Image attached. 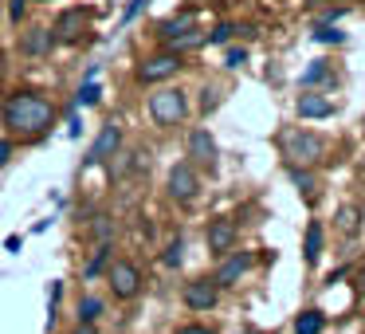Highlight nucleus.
I'll list each match as a JSON object with an SVG mask.
<instances>
[{
    "mask_svg": "<svg viewBox=\"0 0 365 334\" xmlns=\"http://www.w3.org/2000/svg\"><path fill=\"white\" fill-rule=\"evenodd\" d=\"M0 122L20 138H40L56 122V106L43 95H36V91H16V95H9L4 106H0Z\"/></svg>",
    "mask_w": 365,
    "mask_h": 334,
    "instance_id": "obj_1",
    "label": "nucleus"
},
{
    "mask_svg": "<svg viewBox=\"0 0 365 334\" xmlns=\"http://www.w3.org/2000/svg\"><path fill=\"white\" fill-rule=\"evenodd\" d=\"M279 150H283V158H291V166H314L326 158V142L310 130H283Z\"/></svg>",
    "mask_w": 365,
    "mask_h": 334,
    "instance_id": "obj_2",
    "label": "nucleus"
},
{
    "mask_svg": "<svg viewBox=\"0 0 365 334\" xmlns=\"http://www.w3.org/2000/svg\"><path fill=\"white\" fill-rule=\"evenodd\" d=\"M150 114L158 126H177V122L189 114V103H185V91H158V95H150Z\"/></svg>",
    "mask_w": 365,
    "mask_h": 334,
    "instance_id": "obj_3",
    "label": "nucleus"
},
{
    "mask_svg": "<svg viewBox=\"0 0 365 334\" xmlns=\"http://www.w3.org/2000/svg\"><path fill=\"white\" fill-rule=\"evenodd\" d=\"M177 71H181V56H173V51H161V56L142 59V67H138V79H142V83H165V79H173Z\"/></svg>",
    "mask_w": 365,
    "mask_h": 334,
    "instance_id": "obj_4",
    "label": "nucleus"
},
{
    "mask_svg": "<svg viewBox=\"0 0 365 334\" xmlns=\"http://www.w3.org/2000/svg\"><path fill=\"white\" fill-rule=\"evenodd\" d=\"M169 193H173V201H181V205L197 201L200 181H197V169H192L189 161H177V166L169 169Z\"/></svg>",
    "mask_w": 365,
    "mask_h": 334,
    "instance_id": "obj_5",
    "label": "nucleus"
},
{
    "mask_svg": "<svg viewBox=\"0 0 365 334\" xmlns=\"http://www.w3.org/2000/svg\"><path fill=\"white\" fill-rule=\"evenodd\" d=\"M83 28H87V12H83V9H67L63 16L56 20V28H51V40H56V44H79L83 40Z\"/></svg>",
    "mask_w": 365,
    "mask_h": 334,
    "instance_id": "obj_6",
    "label": "nucleus"
},
{
    "mask_svg": "<svg viewBox=\"0 0 365 334\" xmlns=\"http://www.w3.org/2000/svg\"><path fill=\"white\" fill-rule=\"evenodd\" d=\"M138 287H142V275H138L134 263H126V260L110 263V291L118 295V299H134Z\"/></svg>",
    "mask_w": 365,
    "mask_h": 334,
    "instance_id": "obj_7",
    "label": "nucleus"
},
{
    "mask_svg": "<svg viewBox=\"0 0 365 334\" xmlns=\"http://www.w3.org/2000/svg\"><path fill=\"white\" fill-rule=\"evenodd\" d=\"M189 158L197 161L200 169H208V173L216 169V138L208 134L205 126H200V130H192V134H189Z\"/></svg>",
    "mask_w": 365,
    "mask_h": 334,
    "instance_id": "obj_8",
    "label": "nucleus"
},
{
    "mask_svg": "<svg viewBox=\"0 0 365 334\" xmlns=\"http://www.w3.org/2000/svg\"><path fill=\"white\" fill-rule=\"evenodd\" d=\"M118 146H122V130L114 126V122H106L103 134H98V138H95V146H91V153L83 158V166H98V161H106L114 150H118Z\"/></svg>",
    "mask_w": 365,
    "mask_h": 334,
    "instance_id": "obj_9",
    "label": "nucleus"
},
{
    "mask_svg": "<svg viewBox=\"0 0 365 334\" xmlns=\"http://www.w3.org/2000/svg\"><path fill=\"white\" fill-rule=\"evenodd\" d=\"M216 295H220V287L208 283V279H192L189 287H185V307L189 310H212L216 307Z\"/></svg>",
    "mask_w": 365,
    "mask_h": 334,
    "instance_id": "obj_10",
    "label": "nucleus"
},
{
    "mask_svg": "<svg viewBox=\"0 0 365 334\" xmlns=\"http://www.w3.org/2000/svg\"><path fill=\"white\" fill-rule=\"evenodd\" d=\"M236 224L232 221H208V232H205V240H208V252H216V255H224V252H232V244H236Z\"/></svg>",
    "mask_w": 365,
    "mask_h": 334,
    "instance_id": "obj_11",
    "label": "nucleus"
},
{
    "mask_svg": "<svg viewBox=\"0 0 365 334\" xmlns=\"http://www.w3.org/2000/svg\"><path fill=\"white\" fill-rule=\"evenodd\" d=\"M252 263H255V260H252L247 252H236L232 260H224V268L216 271V279H212V283H216V287H232L236 279H244L247 271H252Z\"/></svg>",
    "mask_w": 365,
    "mask_h": 334,
    "instance_id": "obj_12",
    "label": "nucleus"
},
{
    "mask_svg": "<svg viewBox=\"0 0 365 334\" xmlns=\"http://www.w3.org/2000/svg\"><path fill=\"white\" fill-rule=\"evenodd\" d=\"M294 111H299V118H330V114H334V98H326V95H299Z\"/></svg>",
    "mask_w": 365,
    "mask_h": 334,
    "instance_id": "obj_13",
    "label": "nucleus"
},
{
    "mask_svg": "<svg viewBox=\"0 0 365 334\" xmlns=\"http://www.w3.org/2000/svg\"><path fill=\"white\" fill-rule=\"evenodd\" d=\"M51 44H56V40H51L48 28H32V32L24 36V44H20V51H24V56H43Z\"/></svg>",
    "mask_w": 365,
    "mask_h": 334,
    "instance_id": "obj_14",
    "label": "nucleus"
},
{
    "mask_svg": "<svg viewBox=\"0 0 365 334\" xmlns=\"http://www.w3.org/2000/svg\"><path fill=\"white\" fill-rule=\"evenodd\" d=\"M302 255H307V268H314L318 255H322V224H318V221L307 224V244H302Z\"/></svg>",
    "mask_w": 365,
    "mask_h": 334,
    "instance_id": "obj_15",
    "label": "nucleus"
},
{
    "mask_svg": "<svg viewBox=\"0 0 365 334\" xmlns=\"http://www.w3.org/2000/svg\"><path fill=\"white\" fill-rule=\"evenodd\" d=\"M318 83H330L334 87V67L326 59H314V64L302 71V87H318Z\"/></svg>",
    "mask_w": 365,
    "mask_h": 334,
    "instance_id": "obj_16",
    "label": "nucleus"
},
{
    "mask_svg": "<svg viewBox=\"0 0 365 334\" xmlns=\"http://www.w3.org/2000/svg\"><path fill=\"white\" fill-rule=\"evenodd\" d=\"M322 326H326L322 310H302V315L294 318V334H322Z\"/></svg>",
    "mask_w": 365,
    "mask_h": 334,
    "instance_id": "obj_17",
    "label": "nucleus"
},
{
    "mask_svg": "<svg viewBox=\"0 0 365 334\" xmlns=\"http://www.w3.org/2000/svg\"><path fill=\"white\" fill-rule=\"evenodd\" d=\"M110 252H114L110 244H98V248H95V255L87 260V268H83V275H87V279H95L98 271H103L106 263H110Z\"/></svg>",
    "mask_w": 365,
    "mask_h": 334,
    "instance_id": "obj_18",
    "label": "nucleus"
},
{
    "mask_svg": "<svg viewBox=\"0 0 365 334\" xmlns=\"http://www.w3.org/2000/svg\"><path fill=\"white\" fill-rule=\"evenodd\" d=\"M189 28H192V20H189V16H181V20H165V24H161V40L173 44L177 36H185Z\"/></svg>",
    "mask_w": 365,
    "mask_h": 334,
    "instance_id": "obj_19",
    "label": "nucleus"
},
{
    "mask_svg": "<svg viewBox=\"0 0 365 334\" xmlns=\"http://www.w3.org/2000/svg\"><path fill=\"white\" fill-rule=\"evenodd\" d=\"M357 221H361V208H354V205L338 208V228L346 232V236H354V232H357Z\"/></svg>",
    "mask_w": 365,
    "mask_h": 334,
    "instance_id": "obj_20",
    "label": "nucleus"
},
{
    "mask_svg": "<svg viewBox=\"0 0 365 334\" xmlns=\"http://www.w3.org/2000/svg\"><path fill=\"white\" fill-rule=\"evenodd\" d=\"M98 315H103V299H95V295L79 299V323H95Z\"/></svg>",
    "mask_w": 365,
    "mask_h": 334,
    "instance_id": "obj_21",
    "label": "nucleus"
},
{
    "mask_svg": "<svg viewBox=\"0 0 365 334\" xmlns=\"http://www.w3.org/2000/svg\"><path fill=\"white\" fill-rule=\"evenodd\" d=\"M291 181L299 185V193H307V197H314V177L307 173V169H299V166H291Z\"/></svg>",
    "mask_w": 365,
    "mask_h": 334,
    "instance_id": "obj_22",
    "label": "nucleus"
},
{
    "mask_svg": "<svg viewBox=\"0 0 365 334\" xmlns=\"http://www.w3.org/2000/svg\"><path fill=\"white\" fill-rule=\"evenodd\" d=\"M98 98H103V91H98L95 83H87V87H79V95H75V106H95Z\"/></svg>",
    "mask_w": 365,
    "mask_h": 334,
    "instance_id": "obj_23",
    "label": "nucleus"
},
{
    "mask_svg": "<svg viewBox=\"0 0 365 334\" xmlns=\"http://www.w3.org/2000/svg\"><path fill=\"white\" fill-rule=\"evenodd\" d=\"M95 236H98V244H110V236H114L110 216H95Z\"/></svg>",
    "mask_w": 365,
    "mask_h": 334,
    "instance_id": "obj_24",
    "label": "nucleus"
},
{
    "mask_svg": "<svg viewBox=\"0 0 365 334\" xmlns=\"http://www.w3.org/2000/svg\"><path fill=\"white\" fill-rule=\"evenodd\" d=\"M181 252H185V244H181V240H173V244L165 248V255H161V260H165V268H177V263H181Z\"/></svg>",
    "mask_w": 365,
    "mask_h": 334,
    "instance_id": "obj_25",
    "label": "nucleus"
},
{
    "mask_svg": "<svg viewBox=\"0 0 365 334\" xmlns=\"http://www.w3.org/2000/svg\"><path fill=\"white\" fill-rule=\"evenodd\" d=\"M232 32H236L232 24H216L212 32H208V44H228V40H232Z\"/></svg>",
    "mask_w": 365,
    "mask_h": 334,
    "instance_id": "obj_26",
    "label": "nucleus"
},
{
    "mask_svg": "<svg viewBox=\"0 0 365 334\" xmlns=\"http://www.w3.org/2000/svg\"><path fill=\"white\" fill-rule=\"evenodd\" d=\"M314 40L318 44H341V32H330V24H318L314 28Z\"/></svg>",
    "mask_w": 365,
    "mask_h": 334,
    "instance_id": "obj_27",
    "label": "nucleus"
},
{
    "mask_svg": "<svg viewBox=\"0 0 365 334\" xmlns=\"http://www.w3.org/2000/svg\"><path fill=\"white\" fill-rule=\"evenodd\" d=\"M24 12H28V0H9V16H12V24H20V20H24Z\"/></svg>",
    "mask_w": 365,
    "mask_h": 334,
    "instance_id": "obj_28",
    "label": "nucleus"
},
{
    "mask_svg": "<svg viewBox=\"0 0 365 334\" xmlns=\"http://www.w3.org/2000/svg\"><path fill=\"white\" fill-rule=\"evenodd\" d=\"M244 64H247V51L244 48H232L228 51V67H244Z\"/></svg>",
    "mask_w": 365,
    "mask_h": 334,
    "instance_id": "obj_29",
    "label": "nucleus"
},
{
    "mask_svg": "<svg viewBox=\"0 0 365 334\" xmlns=\"http://www.w3.org/2000/svg\"><path fill=\"white\" fill-rule=\"evenodd\" d=\"M145 4H150V0H130V9H126V20H134V16H138V12H142V9H145Z\"/></svg>",
    "mask_w": 365,
    "mask_h": 334,
    "instance_id": "obj_30",
    "label": "nucleus"
},
{
    "mask_svg": "<svg viewBox=\"0 0 365 334\" xmlns=\"http://www.w3.org/2000/svg\"><path fill=\"white\" fill-rule=\"evenodd\" d=\"M216 103H220V98H216V91H205V95H200V106H205V111H212Z\"/></svg>",
    "mask_w": 365,
    "mask_h": 334,
    "instance_id": "obj_31",
    "label": "nucleus"
},
{
    "mask_svg": "<svg viewBox=\"0 0 365 334\" xmlns=\"http://www.w3.org/2000/svg\"><path fill=\"white\" fill-rule=\"evenodd\" d=\"M9 158H12V142H4V138H0V166H9Z\"/></svg>",
    "mask_w": 365,
    "mask_h": 334,
    "instance_id": "obj_32",
    "label": "nucleus"
},
{
    "mask_svg": "<svg viewBox=\"0 0 365 334\" xmlns=\"http://www.w3.org/2000/svg\"><path fill=\"white\" fill-rule=\"evenodd\" d=\"M177 334H212V330H208V326H181Z\"/></svg>",
    "mask_w": 365,
    "mask_h": 334,
    "instance_id": "obj_33",
    "label": "nucleus"
},
{
    "mask_svg": "<svg viewBox=\"0 0 365 334\" xmlns=\"http://www.w3.org/2000/svg\"><path fill=\"white\" fill-rule=\"evenodd\" d=\"M75 334H98V330H95V323H79V330H75Z\"/></svg>",
    "mask_w": 365,
    "mask_h": 334,
    "instance_id": "obj_34",
    "label": "nucleus"
},
{
    "mask_svg": "<svg viewBox=\"0 0 365 334\" xmlns=\"http://www.w3.org/2000/svg\"><path fill=\"white\" fill-rule=\"evenodd\" d=\"M357 283H361V291H365V268H361V271H357Z\"/></svg>",
    "mask_w": 365,
    "mask_h": 334,
    "instance_id": "obj_35",
    "label": "nucleus"
},
{
    "mask_svg": "<svg viewBox=\"0 0 365 334\" xmlns=\"http://www.w3.org/2000/svg\"><path fill=\"white\" fill-rule=\"evenodd\" d=\"M361 130H365V118H361Z\"/></svg>",
    "mask_w": 365,
    "mask_h": 334,
    "instance_id": "obj_36",
    "label": "nucleus"
},
{
    "mask_svg": "<svg viewBox=\"0 0 365 334\" xmlns=\"http://www.w3.org/2000/svg\"><path fill=\"white\" fill-rule=\"evenodd\" d=\"M0 59H4V56H0Z\"/></svg>",
    "mask_w": 365,
    "mask_h": 334,
    "instance_id": "obj_37",
    "label": "nucleus"
}]
</instances>
